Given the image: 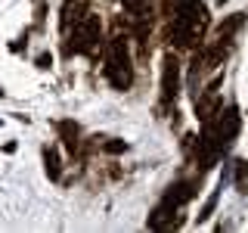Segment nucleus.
<instances>
[{
  "label": "nucleus",
  "mask_w": 248,
  "mask_h": 233,
  "mask_svg": "<svg viewBox=\"0 0 248 233\" xmlns=\"http://www.w3.org/2000/svg\"><path fill=\"white\" fill-rule=\"evenodd\" d=\"M106 78L115 90H127L134 81V68H130V53H127V41L115 37L108 44V56H106Z\"/></svg>",
  "instance_id": "1"
},
{
  "label": "nucleus",
  "mask_w": 248,
  "mask_h": 233,
  "mask_svg": "<svg viewBox=\"0 0 248 233\" xmlns=\"http://www.w3.org/2000/svg\"><path fill=\"white\" fill-rule=\"evenodd\" d=\"M99 31H103V22H99V16L84 13L81 19L75 22V34H72L75 44H68V53H90L93 44L99 41Z\"/></svg>",
  "instance_id": "2"
},
{
  "label": "nucleus",
  "mask_w": 248,
  "mask_h": 233,
  "mask_svg": "<svg viewBox=\"0 0 248 233\" xmlns=\"http://www.w3.org/2000/svg\"><path fill=\"white\" fill-rule=\"evenodd\" d=\"M220 118H217V124H211L217 140H220V146H230L232 140L239 137V128H242V115H239L236 106H230L227 112H217Z\"/></svg>",
  "instance_id": "3"
},
{
  "label": "nucleus",
  "mask_w": 248,
  "mask_h": 233,
  "mask_svg": "<svg viewBox=\"0 0 248 233\" xmlns=\"http://www.w3.org/2000/svg\"><path fill=\"white\" fill-rule=\"evenodd\" d=\"M177 93H180V62H177L174 53H168L165 68H161V100H165V103H174Z\"/></svg>",
  "instance_id": "4"
},
{
  "label": "nucleus",
  "mask_w": 248,
  "mask_h": 233,
  "mask_svg": "<svg viewBox=\"0 0 248 233\" xmlns=\"http://www.w3.org/2000/svg\"><path fill=\"white\" fill-rule=\"evenodd\" d=\"M174 212H177V205L174 202H161L158 208L149 215V221H146V227H152V230H165V227H180V221H174Z\"/></svg>",
  "instance_id": "5"
},
{
  "label": "nucleus",
  "mask_w": 248,
  "mask_h": 233,
  "mask_svg": "<svg viewBox=\"0 0 248 233\" xmlns=\"http://www.w3.org/2000/svg\"><path fill=\"white\" fill-rule=\"evenodd\" d=\"M192 196H196V183H189V181H186V183L170 186L165 199H168V202H174V205H183V202H189Z\"/></svg>",
  "instance_id": "6"
},
{
  "label": "nucleus",
  "mask_w": 248,
  "mask_h": 233,
  "mask_svg": "<svg viewBox=\"0 0 248 233\" xmlns=\"http://www.w3.org/2000/svg\"><path fill=\"white\" fill-rule=\"evenodd\" d=\"M242 22H245V13H232L227 22H220V28H217V31H220V41H230V37H232V31L242 25Z\"/></svg>",
  "instance_id": "7"
},
{
  "label": "nucleus",
  "mask_w": 248,
  "mask_h": 233,
  "mask_svg": "<svg viewBox=\"0 0 248 233\" xmlns=\"http://www.w3.org/2000/svg\"><path fill=\"white\" fill-rule=\"evenodd\" d=\"M44 165H46V174H50V181H59L62 165H59V155H56V150H44Z\"/></svg>",
  "instance_id": "8"
},
{
  "label": "nucleus",
  "mask_w": 248,
  "mask_h": 233,
  "mask_svg": "<svg viewBox=\"0 0 248 233\" xmlns=\"http://www.w3.org/2000/svg\"><path fill=\"white\" fill-rule=\"evenodd\" d=\"M232 174H236V186H239V193H248V162L245 159H236L232 162Z\"/></svg>",
  "instance_id": "9"
},
{
  "label": "nucleus",
  "mask_w": 248,
  "mask_h": 233,
  "mask_svg": "<svg viewBox=\"0 0 248 233\" xmlns=\"http://www.w3.org/2000/svg\"><path fill=\"white\" fill-rule=\"evenodd\" d=\"M220 190H223V183H220ZM220 190H214L211 196H208V202H205V208H202V212H199V224H205L208 217L214 215V208H217V199H220Z\"/></svg>",
  "instance_id": "10"
},
{
  "label": "nucleus",
  "mask_w": 248,
  "mask_h": 233,
  "mask_svg": "<svg viewBox=\"0 0 248 233\" xmlns=\"http://www.w3.org/2000/svg\"><path fill=\"white\" fill-rule=\"evenodd\" d=\"M103 150L112 152V155H118V152L127 150V143H124V140H108V143H103Z\"/></svg>",
  "instance_id": "11"
},
{
  "label": "nucleus",
  "mask_w": 248,
  "mask_h": 233,
  "mask_svg": "<svg viewBox=\"0 0 248 233\" xmlns=\"http://www.w3.org/2000/svg\"><path fill=\"white\" fill-rule=\"evenodd\" d=\"M53 66V56L50 53H41V56H37V68H50Z\"/></svg>",
  "instance_id": "12"
},
{
  "label": "nucleus",
  "mask_w": 248,
  "mask_h": 233,
  "mask_svg": "<svg viewBox=\"0 0 248 233\" xmlns=\"http://www.w3.org/2000/svg\"><path fill=\"white\" fill-rule=\"evenodd\" d=\"M217 3H220V6H223V3H230V0H217Z\"/></svg>",
  "instance_id": "13"
},
{
  "label": "nucleus",
  "mask_w": 248,
  "mask_h": 233,
  "mask_svg": "<svg viewBox=\"0 0 248 233\" xmlns=\"http://www.w3.org/2000/svg\"><path fill=\"white\" fill-rule=\"evenodd\" d=\"M0 97H3V87H0Z\"/></svg>",
  "instance_id": "14"
}]
</instances>
